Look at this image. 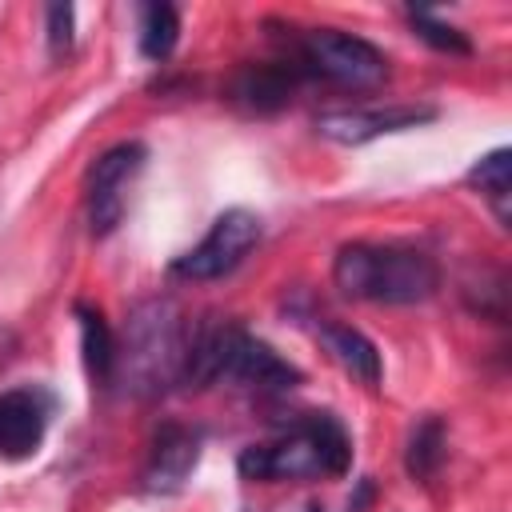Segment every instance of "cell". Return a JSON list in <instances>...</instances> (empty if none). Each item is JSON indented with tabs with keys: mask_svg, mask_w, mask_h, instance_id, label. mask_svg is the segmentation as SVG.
Wrapping results in <instances>:
<instances>
[{
	"mask_svg": "<svg viewBox=\"0 0 512 512\" xmlns=\"http://www.w3.org/2000/svg\"><path fill=\"white\" fill-rule=\"evenodd\" d=\"M332 280L352 300L420 304L440 288V268L428 252L408 244H344L332 260Z\"/></svg>",
	"mask_w": 512,
	"mask_h": 512,
	"instance_id": "1",
	"label": "cell"
},
{
	"mask_svg": "<svg viewBox=\"0 0 512 512\" xmlns=\"http://www.w3.org/2000/svg\"><path fill=\"white\" fill-rule=\"evenodd\" d=\"M352 460V440L344 424L328 412L300 416L280 440L252 444L240 452V476L248 480H312V476H344Z\"/></svg>",
	"mask_w": 512,
	"mask_h": 512,
	"instance_id": "2",
	"label": "cell"
},
{
	"mask_svg": "<svg viewBox=\"0 0 512 512\" xmlns=\"http://www.w3.org/2000/svg\"><path fill=\"white\" fill-rule=\"evenodd\" d=\"M184 380L192 384H236L256 392H284L300 380V372L280 360L264 340L248 336L236 324L224 328H200L188 340Z\"/></svg>",
	"mask_w": 512,
	"mask_h": 512,
	"instance_id": "3",
	"label": "cell"
},
{
	"mask_svg": "<svg viewBox=\"0 0 512 512\" xmlns=\"http://www.w3.org/2000/svg\"><path fill=\"white\" fill-rule=\"evenodd\" d=\"M188 336L184 320L168 300H144L132 308L124 328V348H116V372L128 392L156 396L168 384L184 380Z\"/></svg>",
	"mask_w": 512,
	"mask_h": 512,
	"instance_id": "4",
	"label": "cell"
},
{
	"mask_svg": "<svg viewBox=\"0 0 512 512\" xmlns=\"http://www.w3.org/2000/svg\"><path fill=\"white\" fill-rule=\"evenodd\" d=\"M292 52H296L300 72L324 76V80L344 84V88H372L388 76L384 52L372 40L340 32V28H304L292 40Z\"/></svg>",
	"mask_w": 512,
	"mask_h": 512,
	"instance_id": "5",
	"label": "cell"
},
{
	"mask_svg": "<svg viewBox=\"0 0 512 512\" xmlns=\"http://www.w3.org/2000/svg\"><path fill=\"white\" fill-rule=\"evenodd\" d=\"M260 240V216L248 208H228L212 220L208 236L172 260V276L180 280H220L228 276Z\"/></svg>",
	"mask_w": 512,
	"mask_h": 512,
	"instance_id": "6",
	"label": "cell"
},
{
	"mask_svg": "<svg viewBox=\"0 0 512 512\" xmlns=\"http://www.w3.org/2000/svg\"><path fill=\"white\" fill-rule=\"evenodd\" d=\"M144 144L124 140L112 144L88 172V228L92 236H108L124 216V188L144 168Z\"/></svg>",
	"mask_w": 512,
	"mask_h": 512,
	"instance_id": "7",
	"label": "cell"
},
{
	"mask_svg": "<svg viewBox=\"0 0 512 512\" xmlns=\"http://www.w3.org/2000/svg\"><path fill=\"white\" fill-rule=\"evenodd\" d=\"M48 432V396L40 388L0 392V456L28 460L40 452Z\"/></svg>",
	"mask_w": 512,
	"mask_h": 512,
	"instance_id": "8",
	"label": "cell"
},
{
	"mask_svg": "<svg viewBox=\"0 0 512 512\" xmlns=\"http://www.w3.org/2000/svg\"><path fill=\"white\" fill-rule=\"evenodd\" d=\"M436 108H416V104H392V108H352V112H328L316 120V132L336 140V144H364L388 132H404L416 124H428Z\"/></svg>",
	"mask_w": 512,
	"mask_h": 512,
	"instance_id": "9",
	"label": "cell"
},
{
	"mask_svg": "<svg viewBox=\"0 0 512 512\" xmlns=\"http://www.w3.org/2000/svg\"><path fill=\"white\" fill-rule=\"evenodd\" d=\"M200 460V436L184 424H164L152 440V452H148V464H144V488L148 492H180L184 480L192 476Z\"/></svg>",
	"mask_w": 512,
	"mask_h": 512,
	"instance_id": "10",
	"label": "cell"
},
{
	"mask_svg": "<svg viewBox=\"0 0 512 512\" xmlns=\"http://www.w3.org/2000/svg\"><path fill=\"white\" fill-rule=\"evenodd\" d=\"M316 336H320V344L328 348V356H332L348 376H356L360 384H376V380H380V352H376V344H372L360 328L324 320V324L316 328Z\"/></svg>",
	"mask_w": 512,
	"mask_h": 512,
	"instance_id": "11",
	"label": "cell"
},
{
	"mask_svg": "<svg viewBox=\"0 0 512 512\" xmlns=\"http://www.w3.org/2000/svg\"><path fill=\"white\" fill-rule=\"evenodd\" d=\"M300 76L304 72L296 64H248L236 76V88L232 92H236L240 104H248L256 112H272V108L288 104V96H292V88H296Z\"/></svg>",
	"mask_w": 512,
	"mask_h": 512,
	"instance_id": "12",
	"label": "cell"
},
{
	"mask_svg": "<svg viewBox=\"0 0 512 512\" xmlns=\"http://www.w3.org/2000/svg\"><path fill=\"white\" fill-rule=\"evenodd\" d=\"M76 320H80V348H84L88 376L100 380V384H108L116 376V340H112V328L100 316V308H92V304H76Z\"/></svg>",
	"mask_w": 512,
	"mask_h": 512,
	"instance_id": "13",
	"label": "cell"
},
{
	"mask_svg": "<svg viewBox=\"0 0 512 512\" xmlns=\"http://www.w3.org/2000/svg\"><path fill=\"white\" fill-rule=\"evenodd\" d=\"M468 184H476L484 192V200L492 204L496 220L508 224V204H512V152L508 148H496L488 156H480L472 168H468Z\"/></svg>",
	"mask_w": 512,
	"mask_h": 512,
	"instance_id": "14",
	"label": "cell"
},
{
	"mask_svg": "<svg viewBox=\"0 0 512 512\" xmlns=\"http://www.w3.org/2000/svg\"><path fill=\"white\" fill-rule=\"evenodd\" d=\"M444 460V424L436 416H424L412 436H408V448H404V468L412 480H428Z\"/></svg>",
	"mask_w": 512,
	"mask_h": 512,
	"instance_id": "15",
	"label": "cell"
},
{
	"mask_svg": "<svg viewBox=\"0 0 512 512\" xmlns=\"http://www.w3.org/2000/svg\"><path fill=\"white\" fill-rule=\"evenodd\" d=\"M180 16L172 4H144L140 8V52L148 60H164L176 48Z\"/></svg>",
	"mask_w": 512,
	"mask_h": 512,
	"instance_id": "16",
	"label": "cell"
},
{
	"mask_svg": "<svg viewBox=\"0 0 512 512\" xmlns=\"http://www.w3.org/2000/svg\"><path fill=\"white\" fill-rule=\"evenodd\" d=\"M408 20H412V32H416L424 44H432L436 52H452V56H468V52H472V40H468L460 28L436 20L432 12H408Z\"/></svg>",
	"mask_w": 512,
	"mask_h": 512,
	"instance_id": "17",
	"label": "cell"
},
{
	"mask_svg": "<svg viewBox=\"0 0 512 512\" xmlns=\"http://www.w3.org/2000/svg\"><path fill=\"white\" fill-rule=\"evenodd\" d=\"M72 20H76L72 4H52L48 8V52L52 56H64L72 48Z\"/></svg>",
	"mask_w": 512,
	"mask_h": 512,
	"instance_id": "18",
	"label": "cell"
},
{
	"mask_svg": "<svg viewBox=\"0 0 512 512\" xmlns=\"http://www.w3.org/2000/svg\"><path fill=\"white\" fill-rule=\"evenodd\" d=\"M308 512H320V508H308Z\"/></svg>",
	"mask_w": 512,
	"mask_h": 512,
	"instance_id": "19",
	"label": "cell"
}]
</instances>
